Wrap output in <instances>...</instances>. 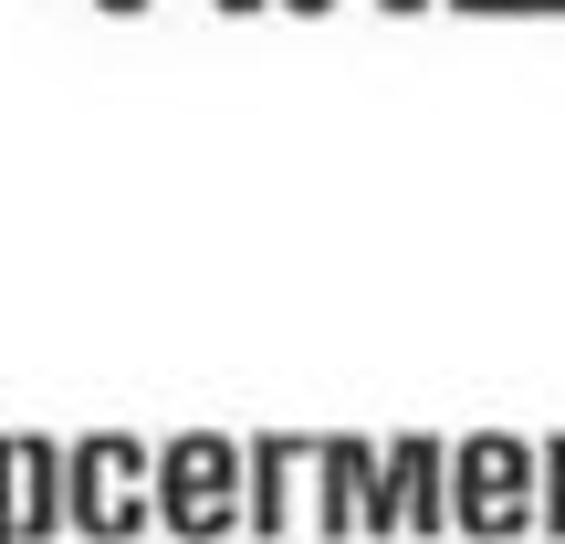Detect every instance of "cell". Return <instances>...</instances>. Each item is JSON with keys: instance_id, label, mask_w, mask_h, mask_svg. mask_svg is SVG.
Segmentation results:
<instances>
[{"instance_id": "12", "label": "cell", "mask_w": 565, "mask_h": 544, "mask_svg": "<svg viewBox=\"0 0 565 544\" xmlns=\"http://www.w3.org/2000/svg\"><path fill=\"white\" fill-rule=\"evenodd\" d=\"M282 11H303V21H324V11H335V0H282Z\"/></svg>"}, {"instance_id": "2", "label": "cell", "mask_w": 565, "mask_h": 544, "mask_svg": "<svg viewBox=\"0 0 565 544\" xmlns=\"http://www.w3.org/2000/svg\"><path fill=\"white\" fill-rule=\"evenodd\" d=\"M147 503H158V534H179V544L242 534V440H221V429H179V440H158Z\"/></svg>"}, {"instance_id": "9", "label": "cell", "mask_w": 565, "mask_h": 544, "mask_svg": "<svg viewBox=\"0 0 565 544\" xmlns=\"http://www.w3.org/2000/svg\"><path fill=\"white\" fill-rule=\"evenodd\" d=\"M534 534H565V440L534 450Z\"/></svg>"}, {"instance_id": "11", "label": "cell", "mask_w": 565, "mask_h": 544, "mask_svg": "<svg viewBox=\"0 0 565 544\" xmlns=\"http://www.w3.org/2000/svg\"><path fill=\"white\" fill-rule=\"evenodd\" d=\"M95 11H116V21H126V11H147V0H95ZM221 11H273V0H221Z\"/></svg>"}, {"instance_id": "13", "label": "cell", "mask_w": 565, "mask_h": 544, "mask_svg": "<svg viewBox=\"0 0 565 544\" xmlns=\"http://www.w3.org/2000/svg\"><path fill=\"white\" fill-rule=\"evenodd\" d=\"M387 11H429V0H387Z\"/></svg>"}, {"instance_id": "10", "label": "cell", "mask_w": 565, "mask_h": 544, "mask_svg": "<svg viewBox=\"0 0 565 544\" xmlns=\"http://www.w3.org/2000/svg\"><path fill=\"white\" fill-rule=\"evenodd\" d=\"M461 11H482V21H565V0H461Z\"/></svg>"}, {"instance_id": "7", "label": "cell", "mask_w": 565, "mask_h": 544, "mask_svg": "<svg viewBox=\"0 0 565 544\" xmlns=\"http://www.w3.org/2000/svg\"><path fill=\"white\" fill-rule=\"evenodd\" d=\"M387 471H398L408 534H450V450L440 440H387Z\"/></svg>"}, {"instance_id": "6", "label": "cell", "mask_w": 565, "mask_h": 544, "mask_svg": "<svg viewBox=\"0 0 565 544\" xmlns=\"http://www.w3.org/2000/svg\"><path fill=\"white\" fill-rule=\"evenodd\" d=\"M366 461H377V440H315V534L324 544H345L356 534V482H366Z\"/></svg>"}, {"instance_id": "1", "label": "cell", "mask_w": 565, "mask_h": 544, "mask_svg": "<svg viewBox=\"0 0 565 544\" xmlns=\"http://www.w3.org/2000/svg\"><path fill=\"white\" fill-rule=\"evenodd\" d=\"M147 471H158V450L126 440V429H84V440H63V534H84V544L158 534Z\"/></svg>"}, {"instance_id": "4", "label": "cell", "mask_w": 565, "mask_h": 544, "mask_svg": "<svg viewBox=\"0 0 565 544\" xmlns=\"http://www.w3.org/2000/svg\"><path fill=\"white\" fill-rule=\"evenodd\" d=\"M63 534V450L32 429H0V544H53Z\"/></svg>"}, {"instance_id": "5", "label": "cell", "mask_w": 565, "mask_h": 544, "mask_svg": "<svg viewBox=\"0 0 565 544\" xmlns=\"http://www.w3.org/2000/svg\"><path fill=\"white\" fill-rule=\"evenodd\" d=\"M315 440H282V429H263V440H242V534H294V471Z\"/></svg>"}, {"instance_id": "3", "label": "cell", "mask_w": 565, "mask_h": 544, "mask_svg": "<svg viewBox=\"0 0 565 544\" xmlns=\"http://www.w3.org/2000/svg\"><path fill=\"white\" fill-rule=\"evenodd\" d=\"M450 534H471V544L534 534V440L482 429V440L450 450Z\"/></svg>"}, {"instance_id": "8", "label": "cell", "mask_w": 565, "mask_h": 544, "mask_svg": "<svg viewBox=\"0 0 565 544\" xmlns=\"http://www.w3.org/2000/svg\"><path fill=\"white\" fill-rule=\"evenodd\" d=\"M356 534H408V513H398V471H387V450L366 461V482H356Z\"/></svg>"}]
</instances>
